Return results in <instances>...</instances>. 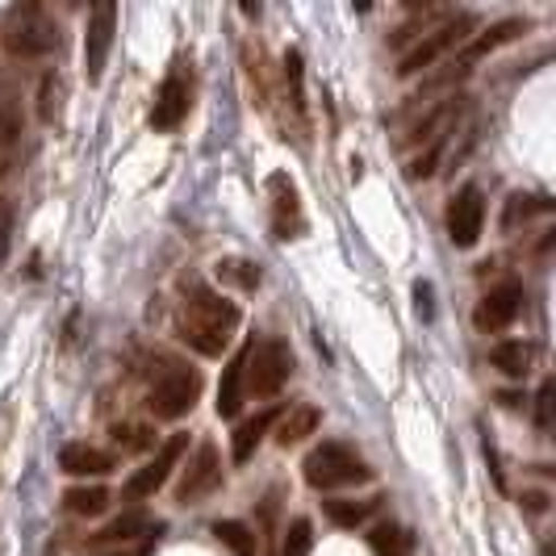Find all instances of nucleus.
<instances>
[{
    "mask_svg": "<svg viewBox=\"0 0 556 556\" xmlns=\"http://www.w3.org/2000/svg\"><path fill=\"white\" fill-rule=\"evenodd\" d=\"M239 306L223 298L218 289H210V285H185V302L176 306V318H172V331L176 339L185 343V348H193L197 356H210V361H218L226 348H230V339L239 331Z\"/></svg>",
    "mask_w": 556,
    "mask_h": 556,
    "instance_id": "f257e3e1",
    "label": "nucleus"
},
{
    "mask_svg": "<svg viewBox=\"0 0 556 556\" xmlns=\"http://www.w3.org/2000/svg\"><path fill=\"white\" fill-rule=\"evenodd\" d=\"M302 473L314 490H343V485H364V481H372V469L364 465V456L356 447L339 444V440H327V444H318L314 452L306 456V465H302Z\"/></svg>",
    "mask_w": 556,
    "mask_h": 556,
    "instance_id": "f03ea898",
    "label": "nucleus"
},
{
    "mask_svg": "<svg viewBox=\"0 0 556 556\" xmlns=\"http://www.w3.org/2000/svg\"><path fill=\"white\" fill-rule=\"evenodd\" d=\"M197 397H201V372L180 361H164V368L155 372V381L147 390V410L164 422H176L193 410Z\"/></svg>",
    "mask_w": 556,
    "mask_h": 556,
    "instance_id": "7ed1b4c3",
    "label": "nucleus"
},
{
    "mask_svg": "<svg viewBox=\"0 0 556 556\" xmlns=\"http://www.w3.org/2000/svg\"><path fill=\"white\" fill-rule=\"evenodd\" d=\"M293 377V352L280 339L248 343V368H243V390L248 397H277L285 381Z\"/></svg>",
    "mask_w": 556,
    "mask_h": 556,
    "instance_id": "20e7f679",
    "label": "nucleus"
},
{
    "mask_svg": "<svg viewBox=\"0 0 556 556\" xmlns=\"http://www.w3.org/2000/svg\"><path fill=\"white\" fill-rule=\"evenodd\" d=\"M55 42H59L55 22H51L38 4H22V9L9 13V29H4V47H9V55L42 59L55 51Z\"/></svg>",
    "mask_w": 556,
    "mask_h": 556,
    "instance_id": "39448f33",
    "label": "nucleus"
},
{
    "mask_svg": "<svg viewBox=\"0 0 556 556\" xmlns=\"http://www.w3.org/2000/svg\"><path fill=\"white\" fill-rule=\"evenodd\" d=\"M473 17L469 13H456V17H447L444 26H435L427 38H418L415 47L402 55V63H397V76H418V72H427L435 59H444L452 47H460L469 34H473Z\"/></svg>",
    "mask_w": 556,
    "mask_h": 556,
    "instance_id": "423d86ee",
    "label": "nucleus"
},
{
    "mask_svg": "<svg viewBox=\"0 0 556 556\" xmlns=\"http://www.w3.org/2000/svg\"><path fill=\"white\" fill-rule=\"evenodd\" d=\"M185 452H189V435H180V431H176V435H167L139 473H130V481L122 485V494H126L130 502H142V498H151L155 490H164L167 477H172V469L180 465V456H185Z\"/></svg>",
    "mask_w": 556,
    "mask_h": 556,
    "instance_id": "0eeeda50",
    "label": "nucleus"
},
{
    "mask_svg": "<svg viewBox=\"0 0 556 556\" xmlns=\"http://www.w3.org/2000/svg\"><path fill=\"white\" fill-rule=\"evenodd\" d=\"M113 29H117V4H92L88 13V26H84V76L88 84H101L105 76V63L113 51Z\"/></svg>",
    "mask_w": 556,
    "mask_h": 556,
    "instance_id": "6e6552de",
    "label": "nucleus"
},
{
    "mask_svg": "<svg viewBox=\"0 0 556 556\" xmlns=\"http://www.w3.org/2000/svg\"><path fill=\"white\" fill-rule=\"evenodd\" d=\"M193 105V72L185 63H176V72H167V80L155 92V105H151V130H176Z\"/></svg>",
    "mask_w": 556,
    "mask_h": 556,
    "instance_id": "1a4fd4ad",
    "label": "nucleus"
},
{
    "mask_svg": "<svg viewBox=\"0 0 556 556\" xmlns=\"http://www.w3.org/2000/svg\"><path fill=\"white\" fill-rule=\"evenodd\" d=\"M481 226H485V193L477 185H465L447 205V239L460 251H469L481 239Z\"/></svg>",
    "mask_w": 556,
    "mask_h": 556,
    "instance_id": "9d476101",
    "label": "nucleus"
},
{
    "mask_svg": "<svg viewBox=\"0 0 556 556\" xmlns=\"http://www.w3.org/2000/svg\"><path fill=\"white\" fill-rule=\"evenodd\" d=\"M218 485H223V456H218V447H214V444H201L193 452V460L185 465V473H180L176 502L193 506V502L210 498Z\"/></svg>",
    "mask_w": 556,
    "mask_h": 556,
    "instance_id": "9b49d317",
    "label": "nucleus"
},
{
    "mask_svg": "<svg viewBox=\"0 0 556 556\" xmlns=\"http://www.w3.org/2000/svg\"><path fill=\"white\" fill-rule=\"evenodd\" d=\"M519 309H523V285L519 280H502L494 285L481 302H477V331H506L515 318H519Z\"/></svg>",
    "mask_w": 556,
    "mask_h": 556,
    "instance_id": "f8f14e48",
    "label": "nucleus"
},
{
    "mask_svg": "<svg viewBox=\"0 0 556 556\" xmlns=\"http://www.w3.org/2000/svg\"><path fill=\"white\" fill-rule=\"evenodd\" d=\"M268 197H273V230H277V239H302L306 214H302L298 185H293L285 172H277V176L268 180Z\"/></svg>",
    "mask_w": 556,
    "mask_h": 556,
    "instance_id": "ddd939ff",
    "label": "nucleus"
},
{
    "mask_svg": "<svg viewBox=\"0 0 556 556\" xmlns=\"http://www.w3.org/2000/svg\"><path fill=\"white\" fill-rule=\"evenodd\" d=\"M59 469L67 477H105L117 469V456L105 452V447L92 444H63L59 452Z\"/></svg>",
    "mask_w": 556,
    "mask_h": 556,
    "instance_id": "4468645a",
    "label": "nucleus"
},
{
    "mask_svg": "<svg viewBox=\"0 0 556 556\" xmlns=\"http://www.w3.org/2000/svg\"><path fill=\"white\" fill-rule=\"evenodd\" d=\"M277 418H280V406H264L255 418L239 422V431H235V440H230V456H235V465H248L251 456H255V447L264 444V435L277 427Z\"/></svg>",
    "mask_w": 556,
    "mask_h": 556,
    "instance_id": "2eb2a0df",
    "label": "nucleus"
},
{
    "mask_svg": "<svg viewBox=\"0 0 556 556\" xmlns=\"http://www.w3.org/2000/svg\"><path fill=\"white\" fill-rule=\"evenodd\" d=\"M523 29H528V22H523V17H506V22H498V26H490L481 38H477V42H469V47H465V59L456 63V72H452V76H465V72H469V63H477V59L490 55V51H498L502 42L519 38Z\"/></svg>",
    "mask_w": 556,
    "mask_h": 556,
    "instance_id": "dca6fc26",
    "label": "nucleus"
},
{
    "mask_svg": "<svg viewBox=\"0 0 556 556\" xmlns=\"http://www.w3.org/2000/svg\"><path fill=\"white\" fill-rule=\"evenodd\" d=\"M535 343H528V339H502V343H494L490 348V364L498 368V372H506L510 381H523L531 372V361H535Z\"/></svg>",
    "mask_w": 556,
    "mask_h": 556,
    "instance_id": "f3484780",
    "label": "nucleus"
},
{
    "mask_svg": "<svg viewBox=\"0 0 556 556\" xmlns=\"http://www.w3.org/2000/svg\"><path fill=\"white\" fill-rule=\"evenodd\" d=\"M243 368H248V348L243 352H235L230 356V364L223 368V381H218V415L223 418H235L239 410H243V397H248V390H243Z\"/></svg>",
    "mask_w": 556,
    "mask_h": 556,
    "instance_id": "a211bd4d",
    "label": "nucleus"
},
{
    "mask_svg": "<svg viewBox=\"0 0 556 556\" xmlns=\"http://www.w3.org/2000/svg\"><path fill=\"white\" fill-rule=\"evenodd\" d=\"M318 422H323L318 406H293V410H280V418H277V444L280 447L302 444L306 435H314V431H318Z\"/></svg>",
    "mask_w": 556,
    "mask_h": 556,
    "instance_id": "6ab92c4d",
    "label": "nucleus"
},
{
    "mask_svg": "<svg viewBox=\"0 0 556 556\" xmlns=\"http://www.w3.org/2000/svg\"><path fill=\"white\" fill-rule=\"evenodd\" d=\"M147 528H151L147 510H126L122 519H113L110 528H101L97 535H88V548H101V544H130V540H139Z\"/></svg>",
    "mask_w": 556,
    "mask_h": 556,
    "instance_id": "aec40b11",
    "label": "nucleus"
},
{
    "mask_svg": "<svg viewBox=\"0 0 556 556\" xmlns=\"http://www.w3.org/2000/svg\"><path fill=\"white\" fill-rule=\"evenodd\" d=\"M368 548L372 556H415V535L402 523H377L368 531Z\"/></svg>",
    "mask_w": 556,
    "mask_h": 556,
    "instance_id": "412c9836",
    "label": "nucleus"
},
{
    "mask_svg": "<svg viewBox=\"0 0 556 556\" xmlns=\"http://www.w3.org/2000/svg\"><path fill=\"white\" fill-rule=\"evenodd\" d=\"M381 502L386 498H331L323 502V515L331 519L334 528H361V523H368V515H377Z\"/></svg>",
    "mask_w": 556,
    "mask_h": 556,
    "instance_id": "4be33fe9",
    "label": "nucleus"
},
{
    "mask_svg": "<svg viewBox=\"0 0 556 556\" xmlns=\"http://www.w3.org/2000/svg\"><path fill=\"white\" fill-rule=\"evenodd\" d=\"M63 506L80 519H92V515H105L110 510V490L105 485H72L63 494Z\"/></svg>",
    "mask_w": 556,
    "mask_h": 556,
    "instance_id": "5701e85b",
    "label": "nucleus"
},
{
    "mask_svg": "<svg viewBox=\"0 0 556 556\" xmlns=\"http://www.w3.org/2000/svg\"><path fill=\"white\" fill-rule=\"evenodd\" d=\"M553 210V201L540 193H510L506 201V214H502V230H515L519 223H531L535 214H548Z\"/></svg>",
    "mask_w": 556,
    "mask_h": 556,
    "instance_id": "b1692460",
    "label": "nucleus"
},
{
    "mask_svg": "<svg viewBox=\"0 0 556 556\" xmlns=\"http://www.w3.org/2000/svg\"><path fill=\"white\" fill-rule=\"evenodd\" d=\"M214 535H218V544H226L235 556H255V553H260L255 531H251L248 523H239V519H218V523H214Z\"/></svg>",
    "mask_w": 556,
    "mask_h": 556,
    "instance_id": "393cba45",
    "label": "nucleus"
},
{
    "mask_svg": "<svg viewBox=\"0 0 556 556\" xmlns=\"http://www.w3.org/2000/svg\"><path fill=\"white\" fill-rule=\"evenodd\" d=\"M214 273H218V280H223V285H235V289H243V293L260 289V264H251V260H239V255H230V260H218V264H214Z\"/></svg>",
    "mask_w": 556,
    "mask_h": 556,
    "instance_id": "a878e982",
    "label": "nucleus"
},
{
    "mask_svg": "<svg viewBox=\"0 0 556 556\" xmlns=\"http://www.w3.org/2000/svg\"><path fill=\"white\" fill-rule=\"evenodd\" d=\"M314 553V523L309 519H293L285 528V544H280V556H309Z\"/></svg>",
    "mask_w": 556,
    "mask_h": 556,
    "instance_id": "bb28decb",
    "label": "nucleus"
},
{
    "mask_svg": "<svg viewBox=\"0 0 556 556\" xmlns=\"http://www.w3.org/2000/svg\"><path fill=\"white\" fill-rule=\"evenodd\" d=\"M113 440L122 452H142V447H155V435H151V427H142V422H122V427H113Z\"/></svg>",
    "mask_w": 556,
    "mask_h": 556,
    "instance_id": "cd10ccee",
    "label": "nucleus"
},
{
    "mask_svg": "<svg viewBox=\"0 0 556 556\" xmlns=\"http://www.w3.org/2000/svg\"><path fill=\"white\" fill-rule=\"evenodd\" d=\"M553 393H556V386H553V377L540 386V393H535V427L540 431H548L553 427Z\"/></svg>",
    "mask_w": 556,
    "mask_h": 556,
    "instance_id": "c85d7f7f",
    "label": "nucleus"
},
{
    "mask_svg": "<svg viewBox=\"0 0 556 556\" xmlns=\"http://www.w3.org/2000/svg\"><path fill=\"white\" fill-rule=\"evenodd\" d=\"M4 255H9V218H0V264H4Z\"/></svg>",
    "mask_w": 556,
    "mask_h": 556,
    "instance_id": "c756f323",
    "label": "nucleus"
},
{
    "mask_svg": "<svg viewBox=\"0 0 556 556\" xmlns=\"http://www.w3.org/2000/svg\"><path fill=\"white\" fill-rule=\"evenodd\" d=\"M151 540H155V535H151ZM151 540H147V544H139V548H117V553H110V556H147V553H151Z\"/></svg>",
    "mask_w": 556,
    "mask_h": 556,
    "instance_id": "7c9ffc66",
    "label": "nucleus"
},
{
    "mask_svg": "<svg viewBox=\"0 0 556 556\" xmlns=\"http://www.w3.org/2000/svg\"><path fill=\"white\" fill-rule=\"evenodd\" d=\"M0 135H4V117H0Z\"/></svg>",
    "mask_w": 556,
    "mask_h": 556,
    "instance_id": "2f4dec72",
    "label": "nucleus"
}]
</instances>
